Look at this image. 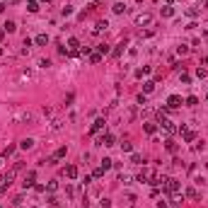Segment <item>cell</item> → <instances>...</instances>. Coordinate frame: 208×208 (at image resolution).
<instances>
[{
	"mask_svg": "<svg viewBox=\"0 0 208 208\" xmlns=\"http://www.w3.org/2000/svg\"><path fill=\"white\" fill-rule=\"evenodd\" d=\"M90 61H92V63H99V61H102V53H92Z\"/></svg>",
	"mask_w": 208,
	"mask_h": 208,
	"instance_id": "24",
	"label": "cell"
},
{
	"mask_svg": "<svg viewBox=\"0 0 208 208\" xmlns=\"http://www.w3.org/2000/svg\"><path fill=\"white\" fill-rule=\"evenodd\" d=\"M12 2H17V0H12Z\"/></svg>",
	"mask_w": 208,
	"mask_h": 208,
	"instance_id": "36",
	"label": "cell"
},
{
	"mask_svg": "<svg viewBox=\"0 0 208 208\" xmlns=\"http://www.w3.org/2000/svg\"><path fill=\"white\" fill-rule=\"evenodd\" d=\"M41 2H51V0H41Z\"/></svg>",
	"mask_w": 208,
	"mask_h": 208,
	"instance_id": "34",
	"label": "cell"
},
{
	"mask_svg": "<svg viewBox=\"0 0 208 208\" xmlns=\"http://www.w3.org/2000/svg\"><path fill=\"white\" fill-rule=\"evenodd\" d=\"M80 51V41L77 39H68V56H75Z\"/></svg>",
	"mask_w": 208,
	"mask_h": 208,
	"instance_id": "6",
	"label": "cell"
},
{
	"mask_svg": "<svg viewBox=\"0 0 208 208\" xmlns=\"http://www.w3.org/2000/svg\"><path fill=\"white\" fill-rule=\"evenodd\" d=\"M143 128H145V133H150V136H152V133L157 131V126H155V124H145Z\"/></svg>",
	"mask_w": 208,
	"mask_h": 208,
	"instance_id": "18",
	"label": "cell"
},
{
	"mask_svg": "<svg viewBox=\"0 0 208 208\" xmlns=\"http://www.w3.org/2000/svg\"><path fill=\"white\" fill-rule=\"evenodd\" d=\"M124 10H126V5H124V2H116V5H114V12H116V15H121Z\"/></svg>",
	"mask_w": 208,
	"mask_h": 208,
	"instance_id": "19",
	"label": "cell"
},
{
	"mask_svg": "<svg viewBox=\"0 0 208 208\" xmlns=\"http://www.w3.org/2000/svg\"><path fill=\"white\" fill-rule=\"evenodd\" d=\"M34 179H36V172H29L27 177H24V181H22V186H24V189H29V186H34Z\"/></svg>",
	"mask_w": 208,
	"mask_h": 208,
	"instance_id": "7",
	"label": "cell"
},
{
	"mask_svg": "<svg viewBox=\"0 0 208 208\" xmlns=\"http://www.w3.org/2000/svg\"><path fill=\"white\" fill-rule=\"evenodd\" d=\"M15 29H17V24H15L12 20H7V22H5V32H15Z\"/></svg>",
	"mask_w": 208,
	"mask_h": 208,
	"instance_id": "17",
	"label": "cell"
},
{
	"mask_svg": "<svg viewBox=\"0 0 208 208\" xmlns=\"http://www.w3.org/2000/svg\"><path fill=\"white\" fill-rule=\"evenodd\" d=\"M152 90H155V80H148V82L143 85V92H145V95H150Z\"/></svg>",
	"mask_w": 208,
	"mask_h": 208,
	"instance_id": "13",
	"label": "cell"
},
{
	"mask_svg": "<svg viewBox=\"0 0 208 208\" xmlns=\"http://www.w3.org/2000/svg\"><path fill=\"white\" fill-rule=\"evenodd\" d=\"M34 44H36V46H46V44H48V36H46V34H39L34 39Z\"/></svg>",
	"mask_w": 208,
	"mask_h": 208,
	"instance_id": "12",
	"label": "cell"
},
{
	"mask_svg": "<svg viewBox=\"0 0 208 208\" xmlns=\"http://www.w3.org/2000/svg\"><path fill=\"white\" fill-rule=\"evenodd\" d=\"M109 167H111V160H109V157H104V160H102V170H104V172H106Z\"/></svg>",
	"mask_w": 208,
	"mask_h": 208,
	"instance_id": "23",
	"label": "cell"
},
{
	"mask_svg": "<svg viewBox=\"0 0 208 208\" xmlns=\"http://www.w3.org/2000/svg\"><path fill=\"white\" fill-rule=\"evenodd\" d=\"M167 2H174V0H167Z\"/></svg>",
	"mask_w": 208,
	"mask_h": 208,
	"instance_id": "35",
	"label": "cell"
},
{
	"mask_svg": "<svg viewBox=\"0 0 208 208\" xmlns=\"http://www.w3.org/2000/svg\"><path fill=\"white\" fill-rule=\"evenodd\" d=\"M121 150H124V152H131L133 145H131V143H121Z\"/></svg>",
	"mask_w": 208,
	"mask_h": 208,
	"instance_id": "25",
	"label": "cell"
},
{
	"mask_svg": "<svg viewBox=\"0 0 208 208\" xmlns=\"http://www.w3.org/2000/svg\"><path fill=\"white\" fill-rule=\"evenodd\" d=\"M12 152H15V145H7V148L2 150V157H7V155H12Z\"/></svg>",
	"mask_w": 208,
	"mask_h": 208,
	"instance_id": "21",
	"label": "cell"
},
{
	"mask_svg": "<svg viewBox=\"0 0 208 208\" xmlns=\"http://www.w3.org/2000/svg\"><path fill=\"white\" fill-rule=\"evenodd\" d=\"M167 150H170V152H177V143H172V140H167Z\"/></svg>",
	"mask_w": 208,
	"mask_h": 208,
	"instance_id": "28",
	"label": "cell"
},
{
	"mask_svg": "<svg viewBox=\"0 0 208 208\" xmlns=\"http://www.w3.org/2000/svg\"><path fill=\"white\" fill-rule=\"evenodd\" d=\"M27 10H29V12H36V10H39V0H29V2H27Z\"/></svg>",
	"mask_w": 208,
	"mask_h": 208,
	"instance_id": "16",
	"label": "cell"
},
{
	"mask_svg": "<svg viewBox=\"0 0 208 208\" xmlns=\"http://www.w3.org/2000/svg\"><path fill=\"white\" fill-rule=\"evenodd\" d=\"M66 177H68V179H77V167H75V165H68V167H66Z\"/></svg>",
	"mask_w": 208,
	"mask_h": 208,
	"instance_id": "10",
	"label": "cell"
},
{
	"mask_svg": "<svg viewBox=\"0 0 208 208\" xmlns=\"http://www.w3.org/2000/svg\"><path fill=\"white\" fill-rule=\"evenodd\" d=\"M157 121H160V126H162V128H165L167 133H174V131H177V128H174V124H172V121H167V119H165V114H162V111L157 114Z\"/></svg>",
	"mask_w": 208,
	"mask_h": 208,
	"instance_id": "2",
	"label": "cell"
},
{
	"mask_svg": "<svg viewBox=\"0 0 208 208\" xmlns=\"http://www.w3.org/2000/svg\"><path fill=\"white\" fill-rule=\"evenodd\" d=\"M167 106H170V109H177V106H181V97H177V95H172V97L167 99Z\"/></svg>",
	"mask_w": 208,
	"mask_h": 208,
	"instance_id": "9",
	"label": "cell"
},
{
	"mask_svg": "<svg viewBox=\"0 0 208 208\" xmlns=\"http://www.w3.org/2000/svg\"><path fill=\"white\" fill-rule=\"evenodd\" d=\"M2 36H5V29H0V41H2Z\"/></svg>",
	"mask_w": 208,
	"mask_h": 208,
	"instance_id": "32",
	"label": "cell"
},
{
	"mask_svg": "<svg viewBox=\"0 0 208 208\" xmlns=\"http://www.w3.org/2000/svg\"><path fill=\"white\" fill-rule=\"evenodd\" d=\"M104 128V119H97L95 124H92V128H90V133H97V131H102Z\"/></svg>",
	"mask_w": 208,
	"mask_h": 208,
	"instance_id": "11",
	"label": "cell"
},
{
	"mask_svg": "<svg viewBox=\"0 0 208 208\" xmlns=\"http://www.w3.org/2000/svg\"><path fill=\"white\" fill-rule=\"evenodd\" d=\"M46 189H48V191H56V189H58V181H48V186H46Z\"/></svg>",
	"mask_w": 208,
	"mask_h": 208,
	"instance_id": "29",
	"label": "cell"
},
{
	"mask_svg": "<svg viewBox=\"0 0 208 208\" xmlns=\"http://www.w3.org/2000/svg\"><path fill=\"white\" fill-rule=\"evenodd\" d=\"M136 24L138 27H150L152 24V15H148V12L145 15H136Z\"/></svg>",
	"mask_w": 208,
	"mask_h": 208,
	"instance_id": "4",
	"label": "cell"
},
{
	"mask_svg": "<svg viewBox=\"0 0 208 208\" xmlns=\"http://www.w3.org/2000/svg\"><path fill=\"white\" fill-rule=\"evenodd\" d=\"M186 104H189V106H196V104H199V99H196V97H189V99H186Z\"/></svg>",
	"mask_w": 208,
	"mask_h": 208,
	"instance_id": "30",
	"label": "cell"
},
{
	"mask_svg": "<svg viewBox=\"0 0 208 208\" xmlns=\"http://www.w3.org/2000/svg\"><path fill=\"white\" fill-rule=\"evenodd\" d=\"M184 194H186V196H189V199H199V191H196V189H186V191H184Z\"/></svg>",
	"mask_w": 208,
	"mask_h": 208,
	"instance_id": "20",
	"label": "cell"
},
{
	"mask_svg": "<svg viewBox=\"0 0 208 208\" xmlns=\"http://www.w3.org/2000/svg\"><path fill=\"white\" fill-rule=\"evenodd\" d=\"M15 174H17V170H10L7 174H2V177H0V194H2V191H5V189H7L10 184H12V179H15Z\"/></svg>",
	"mask_w": 208,
	"mask_h": 208,
	"instance_id": "1",
	"label": "cell"
},
{
	"mask_svg": "<svg viewBox=\"0 0 208 208\" xmlns=\"http://www.w3.org/2000/svg\"><path fill=\"white\" fill-rule=\"evenodd\" d=\"M179 133L184 136V140H186V143H194V140H196V133H194V131H189L186 126H181V128H179Z\"/></svg>",
	"mask_w": 208,
	"mask_h": 208,
	"instance_id": "5",
	"label": "cell"
},
{
	"mask_svg": "<svg viewBox=\"0 0 208 208\" xmlns=\"http://www.w3.org/2000/svg\"><path fill=\"white\" fill-rule=\"evenodd\" d=\"M106 27H109L106 22H97V27H95V32H102V29H106Z\"/></svg>",
	"mask_w": 208,
	"mask_h": 208,
	"instance_id": "26",
	"label": "cell"
},
{
	"mask_svg": "<svg viewBox=\"0 0 208 208\" xmlns=\"http://www.w3.org/2000/svg\"><path fill=\"white\" fill-rule=\"evenodd\" d=\"M32 145H34V140H32V138H24L22 143H20V148H22V150H29Z\"/></svg>",
	"mask_w": 208,
	"mask_h": 208,
	"instance_id": "15",
	"label": "cell"
},
{
	"mask_svg": "<svg viewBox=\"0 0 208 208\" xmlns=\"http://www.w3.org/2000/svg\"><path fill=\"white\" fill-rule=\"evenodd\" d=\"M97 145H114V136L111 133H104L102 138L97 140Z\"/></svg>",
	"mask_w": 208,
	"mask_h": 208,
	"instance_id": "8",
	"label": "cell"
},
{
	"mask_svg": "<svg viewBox=\"0 0 208 208\" xmlns=\"http://www.w3.org/2000/svg\"><path fill=\"white\" fill-rule=\"evenodd\" d=\"M150 177H152V172H148V170H143V172L138 174V181H140V184H143V181H148Z\"/></svg>",
	"mask_w": 208,
	"mask_h": 208,
	"instance_id": "14",
	"label": "cell"
},
{
	"mask_svg": "<svg viewBox=\"0 0 208 208\" xmlns=\"http://www.w3.org/2000/svg\"><path fill=\"white\" fill-rule=\"evenodd\" d=\"M162 15H165V17H172V15H174V10L170 7V5H167V7H162Z\"/></svg>",
	"mask_w": 208,
	"mask_h": 208,
	"instance_id": "22",
	"label": "cell"
},
{
	"mask_svg": "<svg viewBox=\"0 0 208 208\" xmlns=\"http://www.w3.org/2000/svg\"><path fill=\"white\" fill-rule=\"evenodd\" d=\"M2 160H5V157H2V155H0V167H2Z\"/></svg>",
	"mask_w": 208,
	"mask_h": 208,
	"instance_id": "33",
	"label": "cell"
},
{
	"mask_svg": "<svg viewBox=\"0 0 208 208\" xmlns=\"http://www.w3.org/2000/svg\"><path fill=\"white\" fill-rule=\"evenodd\" d=\"M131 162H136V165H140V162H143V157H140V155H133V157H131Z\"/></svg>",
	"mask_w": 208,
	"mask_h": 208,
	"instance_id": "31",
	"label": "cell"
},
{
	"mask_svg": "<svg viewBox=\"0 0 208 208\" xmlns=\"http://www.w3.org/2000/svg\"><path fill=\"white\" fill-rule=\"evenodd\" d=\"M97 51H99V53H109V46H106V44H99Z\"/></svg>",
	"mask_w": 208,
	"mask_h": 208,
	"instance_id": "27",
	"label": "cell"
},
{
	"mask_svg": "<svg viewBox=\"0 0 208 208\" xmlns=\"http://www.w3.org/2000/svg\"><path fill=\"white\" fill-rule=\"evenodd\" d=\"M17 208H20V206H17Z\"/></svg>",
	"mask_w": 208,
	"mask_h": 208,
	"instance_id": "37",
	"label": "cell"
},
{
	"mask_svg": "<svg viewBox=\"0 0 208 208\" xmlns=\"http://www.w3.org/2000/svg\"><path fill=\"white\" fill-rule=\"evenodd\" d=\"M162 186H165V191H167V194H177V191L181 189L177 179H165V184H162Z\"/></svg>",
	"mask_w": 208,
	"mask_h": 208,
	"instance_id": "3",
	"label": "cell"
}]
</instances>
